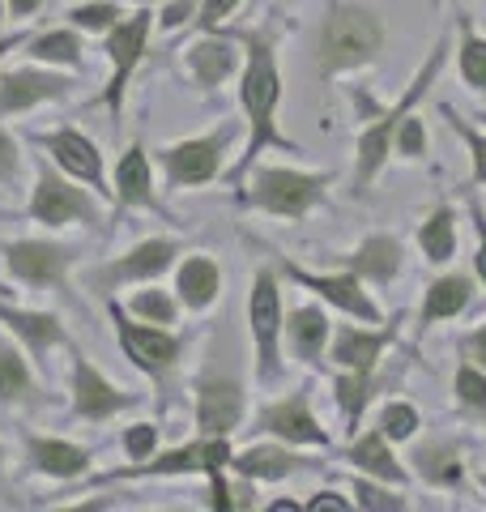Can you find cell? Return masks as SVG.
<instances>
[{
	"instance_id": "6da1fadb",
	"label": "cell",
	"mask_w": 486,
	"mask_h": 512,
	"mask_svg": "<svg viewBox=\"0 0 486 512\" xmlns=\"http://www.w3.org/2000/svg\"><path fill=\"white\" fill-rule=\"evenodd\" d=\"M380 52V22L367 9L354 5H337L324 22V39H320V73H337L346 64L371 60Z\"/></svg>"
},
{
	"instance_id": "7a4b0ae2",
	"label": "cell",
	"mask_w": 486,
	"mask_h": 512,
	"mask_svg": "<svg viewBox=\"0 0 486 512\" xmlns=\"http://www.w3.org/2000/svg\"><path fill=\"white\" fill-rule=\"evenodd\" d=\"M273 103H278V69H273V52L269 43L248 39V73H243V107L252 116V141H248V158L243 167L252 163V154H261V146L269 141H282L278 128H273ZM286 146V141H282Z\"/></svg>"
},
{
	"instance_id": "3957f363",
	"label": "cell",
	"mask_w": 486,
	"mask_h": 512,
	"mask_svg": "<svg viewBox=\"0 0 486 512\" xmlns=\"http://www.w3.org/2000/svg\"><path fill=\"white\" fill-rule=\"evenodd\" d=\"M440 64H444V47H435L431 60H427V69L418 73V82H414V86H410V94H405V99L397 103V111H388V116H384L376 128H371V133H363V141H359V188L371 180V175L380 171L384 154H388V141H393V133H397L401 120H405V111H410V103L418 99V94H423V86L435 77V69H440Z\"/></svg>"
},
{
	"instance_id": "277c9868",
	"label": "cell",
	"mask_w": 486,
	"mask_h": 512,
	"mask_svg": "<svg viewBox=\"0 0 486 512\" xmlns=\"http://www.w3.org/2000/svg\"><path fill=\"white\" fill-rule=\"evenodd\" d=\"M320 175H299V171H261L256 175V192H252V201L256 205H265V210L273 214H286V218H295L303 214L307 205H312L320 197Z\"/></svg>"
},
{
	"instance_id": "5b68a950",
	"label": "cell",
	"mask_w": 486,
	"mask_h": 512,
	"mask_svg": "<svg viewBox=\"0 0 486 512\" xmlns=\"http://www.w3.org/2000/svg\"><path fill=\"white\" fill-rule=\"evenodd\" d=\"M73 265V252H64L56 244H39V239H26V244H9V269L22 282L35 286H64V274Z\"/></svg>"
},
{
	"instance_id": "8992f818",
	"label": "cell",
	"mask_w": 486,
	"mask_h": 512,
	"mask_svg": "<svg viewBox=\"0 0 486 512\" xmlns=\"http://www.w3.org/2000/svg\"><path fill=\"white\" fill-rule=\"evenodd\" d=\"M30 214H35L39 222H52V227H60V222H73V218H81V222H94V205H90V197H86V192H81V188H73V184L56 180V175L43 167V175H39V188H35V205H30Z\"/></svg>"
},
{
	"instance_id": "52a82bcc",
	"label": "cell",
	"mask_w": 486,
	"mask_h": 512,
	"mask_svg": "<svg viewBox=\"0 0 486 512\" xmlns=\"http://www.w3.org/2000/svg\"><path fill=\"white\" fill-rule=\"evenodd\" d=\"M145 35H150V13H137V18H128L116 35H111L107 52H111V64H116V73H111V86H107V103L111 111H120V99H124V82L128 73H133V64L145 47Z\"/></svg>"
},
{
	"instance_id": "ba28073f",
	"label": "cell",
	"mask_w": 486,
	"mask_h": 512,
	"mask_svg": "<svg viewBox=\"0 0 486 512\" xmlns=\"http://www.w3.org/2000/svg\"><path fill=\"white\" fill-rule=\"evenodd\" d=\"M64 77L56 73H35V69H18V73H5L0 77V116L9 111H26L43 99H60L64 94Z\"/></svg>"
},
{
	"instance_id": "9c48e42d",
	"label": "cell",
	"mask_w": 486,
	"mask_h": 512,
	"mask_svg": "<svg viewBox=\"0 0 486 512\" xmlns=\"http://www.w3.org/2000/svg\"><path fill=\"white\" fill-rule=\"evenodd\" d=\"M116 320H120V342H124L128 355H133V363H137V367H145V372L162 376V372H167V367L175 363V350H180V342H175L171 333L128 325L120 308H116Z\"/></svg>"
},
{
	"instance_id": "30bf717a",
	"label": "cell",
	"mask_w": 486,
	"mask_h": 512,
	"mask_svg": "<svg viewBox=\"0 0 486 512\" xmlns=\"http://www.w3.org/2000/svg\"><path fill=\"white\" fill-rule=\"evenodd\" d=\"M252 338H256V355H261V376L278 372V355H273V338H278V291L273 278L261 274L252 286Z\"/></svg>"
},
{
	"instance_id": "8fae6325",
	"label": "cell",
	"mask_w": 486,
	"mask_h": 512,
	"mask_svg": "<svg viewBox=\"0 0 486 512\" xmlns=\"http://www.w3.org/2000/svg\"><path fill=\"white\" fill-rule=\"evenodd\" d=\"M231 137V128L226 133H214V137H205V141H184V146H175L167 154V167H171V180L175 184H205L209 175L218 171V150H222V141Z\"/></svg>"
},
{
	"instance_id": "7c38bea8",
	"label": "cell",
	"mask_w": 486,
	"mask_h": 512,
	"mask_svg": "<svg viewBox=\"0 0 486 512\" xmlns=\"http://www.w3.org/2000/svg\"><path fill=\"white\" fill-rule=\"evenodd\" d=\"M243 414V397L235 384L226 380H205L201 384V402H197V419L205 427V436H226Z\"/></svg>"
},
{
	"instance_id": "4fadbf2b",
	"label": "cell",
	"mask_w": 486,
	"mask_h": 512,
	"mask_svg": "<svg viewBox=\"0 0 486 512\" xmlns=\"http://www.w3.org/2000/svg\"><path fill=\"white\" fill-rule=\"evenodd\" d=\"M120 406H133V397L120 393V389H111V384L94 372L86 359H81L77 363V414H81V419L99 423V419H107V414H116Z\"/></svg>"
},
{
	"instance_id": "5bb4252c",
	"label": "cell",
	"mask_w": 486,
	"mask_h": 512,
	"mask_svg": "<svg viewBox=\"0 0 486 512\" xmlns=\"http://www.w3.org/2000/svg\"><path fill=\"white\" fill-rule=\"evenodd\" d=\"M226 461H231V448L226 440H201L192 448H180V453L171 457H158L154 466H141V470H128V474H188V470H222Z\"/></svg>"
},
{
	"instance_id": "9a60e30c",
	"label": "cell",
	"mask_w": 486,
	"mask_h": 512,
	"mask_svg": "<svg viewBox=\"0 0 486 512\" xmlns=\"http://www.w3.org/2000/svg\"><path fill=\"white\" fill-rule=\"evenodd\" d=\"M290 274H295L303 286H312V291H320L329 303H337V308H346V312L363 316V320H380L376 303H371V299L359 291V282H354V278H312V274H303V269H295V265H290Z\"/></svg>"
},
{
	"instance_id": "2e32d148",
	"label": "cell",
	"mask_w": 486,
	"mask_h": 512,
	"mask_svg": "<svg viewBox=\"0 0 486 512\" xmlns=\"http://www.w3.org/2000/svg\"><path fill=\"white\" fill-rule=\"evenodd\" d=\"M175 256V244L171 239H150V244H141L137 252H128L124 261H116L107 269V282H128V278H158L162 269L171 265Z\"/></svg>"
},
{
	"instance_id": "e0dca14e",
	"label": "cell",
	"mask_w": 486,
	"mask_h": 512,
	"mask_svg": "<svg viewBox=\"0 0 486 512\" xmlns=\"http://www.w3.org/2000/svg\"><path fill=\"white\" fill-rule=\"evenodd\" d=\"M265 427L278 431V436H286V440H299V444H324V440H329V436H324V431L316 427L312 414H307L303 397H290V402L265 410Z\"/></svg>"
},
{
	"instance_id": "ac0fdd59",
	"label": "cell",
	"mask_w": 486,
	"mask_h": 512,
	"mask_svg": "<svg viewBox=\"0 0 486 512\" xmlns=\"http://www.w3.org/2000/svg\"><path fill=\"white\" fill-rule=\"evenodd\" d=\"M52 150L64 167H69L73 175H81V180H90L94 188H103V163H99V150L90 146L81 133H73V128H60V133L52 137Z\"/></svg>"
},
{
	"instance_id": "d6986e66",
	"label": "cell",
	"mask_w": 486,
	"mask_h": 512,
	"mask_svg": "<svg viewBox=\"0 0 486 512\" xmlns=\"http://www.w3.org/2000/svg\"><path fill=\"white\" fill-rule=\"evenodd\" d=\"M30 461H35V470L56 478H73L90 466V457L77 444H64V440H30Z\"/></svg>"
},
{
	"instance_id": "ffe728a7",
	"label": "cell",
	"mask_w": 486,
	"mask_h": 512,
	"mask_svg": "<svg viewBox=\"0 0 486 512\" xmlns=\"http://www.w3.org/2000/svg\"><path fill=\"white\" fill-rule=\"evenodd\" d=\"M116 192L124 205H154V192H150V163H145L141 146H133L120 158V171H116Z\"/></svg>"
},
{
	"instance_id": "44dd1931",
	"label": "cell",
	"mask_w": 486,
	"mask_h": 512,
	"mask_svg": "<svg viewBox=\"0 0 486 512\" xmlns=\"http://www.w3.org/2000/svg\"><path fill=\"white\" fill-rule=\"evenodd\" d=\"M388 342V333H359V329H342L337 333V350H333V359L337 363H346L354 367V372H367L371 363H376V355L384 350Z\"/></svg>"
},
{
	"instance_id": "7402d4cb",
	"label": "cell",
	"mask_w": 486,
	"mask_h": 512,
	"mask_svg": "<svg viewBox=\"0 0 486 512\" xmlns=\"http://www.w3.org/2000/svg\"><path fill=\"white\" fill-rule=\"evenodd\" d=\"M397 265H401V248H397V239H388V235L367 239V244L359 248V256H354V269L367 274V278H380V282L393 278Z\"/></svg>"
},
{
	"instance_id": "603a6c76",
	"label": "cell",
	"mask_w": 486,
	"mask_h": 512,
	"mask_svg": "<svg viewBox=\"0 0 486 512\" xmlns=\"http://www.w3.org/2000/svg\"><path fill=\"white\" fill-rule=\"evenodd\" d=\"M0 320L18 329L22 338L30 342V350H47L52 342H60V338H64V329H60V320H56V316H39V312H13V308H0Z\"/></svg>"
},
{
	"instance_id": "cb8c5ba5",
	"label": "cell",
	"mask_w": 486,
	"mask_h": 512,
	"mask_svg": "<svg viewBox=\"0 0 486 512\" xmlns=\"http://www.w3.org/2000/svg\"><path fill=\"white\" fill-rule=\"evenodd\" d=\"M180 295H184V303H192V308H205V303L218 295V269L209 261H201V256H192V261L180 269Z\"/></svg>"
},
{
	"instance_id": "d4e9b609",
	"label": "cell",
	"mask_w": 486,
	"mask_h": 512,
	"mask_svg": "<svg viewBox=\"0 0 486 512\" xmlns=\"http://www.w3.org/2000/svg\"><path fill=\"white\" fill-rule=\"evenodd\" d=\"M231 69H235V52L226 43H197L192 47V73H197L201 86H218Z\"/></svg>"
},
{
	"instance_id": "484cf974",
	"label": "cell",
	"mask_w": 486,
	"mask_h": 512,
	"mask_svg": "<svg viewBox=\"0 0 486 512\" xmlns=\"http://www.w3.org/2000/svg\"><path fill=\"white\" fill-rule=\"evenodd\" d=\"M465 303H469V282H465V278H444V282L431 286V295H427V303H423V320L431 325V320L457 316Z\"/></svg>"
},
{
	"instance_id": "4316f807",
	"label": "cell",
	"mask_w": 486,
	"mask_h": 512,
	"mask_svg": "<svg viewBox=\"0 0 486 512\" xmlns=\"http://www.w3.org/2000/svg\"><path fill=\"white\" fill-rule=\"evenodd\" d=\"M324 333H329V325H324V316L316 308H303V312L290 316V342H295V350L303 359H320Z\"/></svg>"
},
{
	"instance_id": "83f0119b",
	"label": "cell",
	"mask_w": 486,
	"mask_h": 512,
	"mask_svg": "<svg viewBox=\"0 0 486 512\" xmlns=\"http://www.w3.org/2000/svg\"><path fill=\"white\" fill-rule=\"evenodd\" d=\"M235 470L239 474H248V478H282V474H290L295 470V457L290 453H282V448H248L239 461H235Z\"/></svg>"
},
{
	"instance_id": "f1b7e54d",
	"label": "cell",
	"mask_w": 486,
	"mask_h": 512,
	"mask_svg": "<svg viewBox=\"0 0 486 512\" xmlns=\"http://www.w3.org/2000/svg\"><path fill=\"white\" fill-rule=\"evenodd\" d=\"M26 393H30V376H26L22 355L0 342V402H18Z\"/></svg>"
},
{
	"instance_id": "f546056e",
	"label": "cell",
	"mask_w": 486,
	"mask_h": 512,
	"mask_svg": "<svg viewBox=\"0 0 486 512\" xmlns=\"http://www.w3.org/2000/svg\"><path fill=\"white\" fill-rule=\"evenodd\" d=\"M350 457L359 461L363 470L388 478V483H401V466H397L393 457H388V448H384V440H380V436H363L359 444H354V453H350Z\"/></svg>"
},
{
	"instance_id": "4dcf8cb0",
	"label": "cell",
	"mask_w": 486,
	"mask_h": 512,
	"mask_svg": "<svg viewBox=\"0 0 486 512\" xmlns=\"http://www.w3.org/2000/svg\"><path fill=\"white\" fill-rule=\"evenodd\" d=\"M418 239H423V252L431 256V261H448L452 248H457V244H452V214L448 210H435V218L427 222Z\"/></svg>"
},
{
	"instance_id": "1f68e13d",
	"label": "cell",
	"mask_w": 486,
	"mask_h": 512,
	"mask_svg": "<svg viewBox=\"0 0 486 512\" xmlns=\"http://www.w3.org/2000/svg\"><path fill=\"white\" fill-rule=\"evenodd\" d=\"M30 56H39V60H60V64H77V60H81V43H77L73 35H64V30H56V35L35 39Z\"/></svg>"
},
{
	"instance_id": "d6a6232c",
	"label": "cell",
	"mask_w": 486,
	"mask_h": 512,
	"mask_svg": "<svg viewBox=\"0 0 486 512\" xmlns=\"http://www.w3.org/2000/svg\"><path fill=\"white\" fill-rule=\"evenodd\" d=\"M461 73L469 86L486 90V43L474 35H465V43H461Z\"/></svg>"
},
{
	"instance_id": "836d02e7",
	"label": "cell",
	"mask_w": 486,
	"mask_h": 512,
	"mask_svg": "<svg viewBox=\"0 0 486 512\" xmlns=\"http://www.w3.org/2000/svg\"><path fill=\"white\" fill-rule=\"evenodd\" d=\"M457 397H461L465 410L486 414V380H482V372H474V367H461V372H457Z\"/></svg>"
},
{
	"instance_id": "e575fe53",
	"label": "cell",
	"mask_w": 486,
	"mask_h": 512,
	"mask_svg": "<svg viewBox=\"0 0 486 512\" xmlns=\"http://www.w3.org/2000/svg\"><path fill=\"white\" fill-rule=\"evenodd\" d=\"M337 397H342V406H346V414H350V423H359V414H363V406H367V380H363V372L359 376H346V380H337Z\"/></svg>"
},
{
	"instance_id": "d590c367",
	"label": "cell",
	"mask_w": 486,
	"mask_h": 512,
	"mask_svg": "<svg viewBox=\"0 0 486 512\" xmlns=\"http://www.w3.org/2000/svg\"><path fill=\"white\" fill-rule=\"evenodd\" d=\"M380 427H384V436H397V440H405V436H414V427H418V414H414V406L393 402V406L384 410Z\"/></svg>"
},
{
	"instance_id": "8d00e7d4",
	"label": "cell",
	"mask_w": 486,
	"mask_h": 512,
	"mask_svg": "<svg viewBox=\"0 0 486 512\" xmlns=\"http://www.w3.org/2000/svg\"><path fill=\"white\" fill-rule=\"evenodd\" d=\"M154 444H158V427H150V423H137V427L124 436L128 457H137V461L150 457V453H154Z\"/></svg>"
},
{
	"instance_id": "74e56055",
	"label": "cell",
	"mask_w": 486,
	"mask_h": 512,
	"mask_svg": "<svg viewBox=\"0 0 486 512\" xmlns=\"http://www.w3.org/2000/svg\"><path fill=\"white\" fill-rule=\"evenodd\" d=\"M73 22L86 26V30H103V26L116 22V9L111 5H81V9H73Z\"/></svg>"
},
{
	"instance_id": "f35d334b",
	"label": "cell",
	"mask_w": 486,
	"mask_h": 512,
	"mask_svg": "<svg viewBox=\"0 0 486 512\" xmlns=\"http://www.w3.org/2000/svg\"><path fill=\"white\" fill-rule=\"evenodd\" d=\"M133 308H137L141 316H150V320H162V325H167V320L175 316V308H171L167 295H137Z\"/></svg>"
},
{
	"instance_id": "ab89813d",
	"label": "cell",
	"mask_w": 486,
	"mask_h": 512,
	"mask_svg": "<svg viewBox=\"0 0 486 512\" xmlns=\"http://www.w3.org/2000/svg\"><path fill=\"white\" fill-rule=\"evenodd\" d=\"M452 128H457V133L469 141V150H474V158H478V171L474 175H478V184H486V137H478L474 128H465L461 120H452Z\"/></svg>"
},
{
	"instance_id": "60d3db41",
	"label": "cell",
	"mask_w": 486,
	"mask_h": 512,
	"mask_svg": "<svg viewBox=\"0 0 486 512\" xmlns=\"http://www.w3.org/2000/svg\"><path fill=\"white\" fill-rule=\"evenodd\" d=\"M401 154H423V124L418 120H401Z\"/></svg>"
},
{
	"instance_id": "b9f144b4",
	"label": "cell",
	"mask_w": 486,
	"mask_h": 512,
	"mask_svg": "<svg viewBox=\"0 0 486 512\" xmlns=\"http://www.w3.org/2000/svg\"><path fill=\"white\" fill-rule=\"evenodd\" d=\"M18 175V146L9 141V133H0V184Z\"/></svg>"
},
{
	"instance_id": "7bdbcfd3",
	"label": "cell",
	"mask_w": 486,
	"mask_h": 512,
	"mask_svg": "<svg viewBox=\"0 0 486 512\" xmlns=\"http://www.w3.org/2000/svg\"><path fill=\"white\" fill-rule=\"evenodd\" d=\"M359 504H363V508H401L397 495H384V491L367 487V483H359Z\"/></svg>"
},
{
	"instance_id": "ee69618b",
	"label": "cell",
	"mask_w": 486,
	"mask_h": 512,
	"mask_svg": "<svg viewBox=\"0 0 486 512\" xmlns=\"http://www.w3.org/2000/svg\"><path fill=\"white\" fill-rule=\"evenodd\" d=\"M235 5H239V0H205V9H201V26H218V22H222Z\"/></svg>"
},
{
	"instance_id": "f6af8a7d",
	"label": "cell",
	"mask_w": 486,
	"mask_h": 512,
	"mask_svg": "<svg viewBox=\"0 0 486 512\" xmlns=\"http://www.w3.org/2000/svg\"><path fill=\"white\" fill-rule=\"evenodd\" d=\"M465 355H469V359H478V363L486 367V329H478L474 338L465 342Z\"/></svg>"
},
{
	"instance_id": "bcb514c9",
	"label": "cell",
	"mask_w": 486,
	"mask_h": 512,
	"mask_svg": "<svg viewBox=\"0 0 486 512\" xmlns=\"http://www.w3.org/2000/svg\"><path fill=\"white\" fill-rule=\"evenodd\" d=\"M474 222H478V239H482V248H478V274H482V282H486V218L474 214Z\"/></svg>"
},
{
	"instance_id": "7dc6e473",
	"label": "cell",
	"mask_w": 486,
	"mask_h": 512,
	"mask_svg": "<svg viewBox=\"0 0 486 512\" xmlns=\"http://www.w3.org/2000/svg\"><path fill=\"white\" fill-rule=\"evenodd\" d=\"M188 13H192V0H180V5H171V9H167V18H162V22H167V26H180Z\"/></svg>"
},
{
	"instance_id": "c3c4849f",
	"label": "cell",
	"mask_w": 486,
	"mask_h": 512,
	"mask_svg": "<svg viewBox=\"0 0 486 512\" xmlns=\"http://www.w3.org/2000/svg\"><path fill=\"white\" fill-rule=\"evenodd\" d=\"M324 508L346 512V500H337V495H320V500H312V512H324Z\"/></svg>"
},
{
	"instance_id": "681fc988",
	"label": "cell",
	"mask_w": 486,
	"mask_h": 512,
	"mask_svg": "<svg viewBox=\"0 0 486 512\" xmlns=\"http://www.w3.org/2000/svg\"><path fill=\"white\" fill-rule=\"evenodd\" d=\"M9 9L18 13V18H26V13H35V9H39V0H9Z\"/></svg>"
},
{
	"instance_id": "f907efd6",
	"label": "cell",
	"mask_w": 486,
	"mask_h": 512,
	"mask_svg": "<svg viewBox=\"0 0 486 512\" xmlns=\"http://www.w3.org/2000/svg\"><path fill=\"white\" fill-rule=\"evenodd\" d=\"M18 43H22L18 35H13V39H0V56H5V52H9V47H18Z\"/></svg>"
}]
</instances>
